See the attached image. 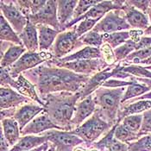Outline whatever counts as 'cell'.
<instances>
[{
	"mask_svg": "<svg viewBox=\"0 0 151 151\" xmlns=\"http://www.w3.org/2000/svg\"><path fill=\"white\" fill-rule=\"evenodd\" d=\"M137 42L132 39H129L123 45L113 49V54H114V57H115L116 63H121L122 61H124L127 58L130 54L135 52L137 50Z\"/></svg>",
	"mask_w": 151,
	"mask_h": 151,
	"instance_id": "obj_32",
	"label": "cell"
},
{
	"mask_svg": "<svg viewBox=\"0 0 151 151\" xmlns=\"http://www.w3.org/2000/svg\"><path fill=\"white\" fill-rule=\"evenodd\" d=\"M85 47L86 46L81 40L77 36L75 26H73L72 29L66 30L59 34L54 45L48 52L53 55L54 59L60 60L71 55L72 52L75 50L79 51L81 49V47Z\"/></svg>",
	"mask_w": 151,
	"mask_h": 151,
	"instance_id": "obj_5",
	"label": "cell"
},
{
	"mask_svg": "<svg viewBox=\"0 0 151 151\" xmlns=\"http://www.w3.org/2000/svg\"><path fill=\"white\" fill-rule=\"evenodd\" d=\"M81 97V91L75 93L60 92L48 94L43 99L44 111L61 130L70 131V124Z\"/></svg>",
	"mask_w": 151,
	"mask_h": 151,
	"instance_id": "obj_2",
	"label": "cell"
},
{
	"mask_svg": "<svg viewBox=\"0 0 151 151\" xmlns=\"http://www.w3.org/2000/svg\"><path fill=\"white\" fill-rule=\"evenodd\" d=\"M125 89L126 87L107 88L101 86L93 94L96 111L103 120L112 126L118 124L117 114Z\"/></svg>",
	"mask_w": 151,
	"mask_h": 151,
	"instance_id": "obj_3",
	"label": "cell"
},
{
	"mask_svg": "<svg viewBox=\"0 0 151 151\" xmlns=\"http://www.w3.org/2000/svg\"><path fill=\"white\" fill-rule=\"evenodd\" d=\"M0 81H1V87L7 86V87H12L13 89L17 90V80L12 78L8 68H1Z\"/></svg>",
	"mask_w": 151,
	"mask_h": 151,
	"instance_id": "obj_40",
	"label": "cell"
},
{
	"mask_svg": "<svg viewBox=\"0 0 151 151\" xmlns=\"http://www.w3.org/2000/svg\"><path fill=\"white\" fill-rule=\"evenodd\" d=\"M22 74L35 86L36 92L42 101L48 94L52 93H78L90 79L89 76L59 68L50 60Z\"/></svg>",
	"mask_w": 151,
	"mask_h": 151,
	"instance_id": "obj_1",
	"label": "cell"
},
{
	"mask_svg": "<svg viewBox=\"0 0 151 151\" xmlns=\"http://www.w3.org/2000/svg\"><path fill=\"white\" fill-rule=\"evenodd\" d=\"M28 21L35 26L45 25L53 28L61 33V25L59 22L57 16V1L48 0L46 5L35 15H30L28 17Z\"/></svg>",
	"mask_w": 151,
	"mask_h": 151,
	"instance_id": "obj_10",
	"label": "cell"
},
{
	"mask_svg": "<svg viewBox=\"0 0 151 151\" xmlns=\"http://www.w3.org/2000/svg\"><path fill=\"white\" fill-rule=\"evenodd\" d=\"M109 151H129V146L127 143H124L114 137L109 146Z\"/></svg>",
	"mask_w": 151,
	"mask_h": 151,
	"instance_id": "obj_44",
	"label": "cell"
},
{
	"mask_svg": "<svg viewBox=\"0 0 151 151\" xmlns=\"http://www.w3.org/2000/svg\"><path fill=\"white\" fill-rule=\"evenodd\" d=\"M129 151H151V134L128 144Z\"/></svg>",
	"mask_w": 151,
	"mask_h": 151,
	"instance_id": "obj_37",
	"label": "cell"
},
{
	"mask_svg": "<svg viewBox=\"0 0 151 151\" xmlns=\"http://www.w3.org/2000/svg\"><path fill=\"white\" fill-rule=\"evenodd\" d=\"M150 109H151L150 100H139L133 103L122 104L117 114V123L120 124L126 116L141 114Z\"/></svg>",
	"mask_w": 151,
	"mask_h": 151,
	"instance_id": "obj_19",
	"label": "cell"
},
{
	"mask_svg": "<svg viewBox=\"0 0 151 151\" xmlns=\"http://www.w3.org/2000/svg\"><path fill=\"white\" fill-rule=\"evenodd\" d=\"M124 4V1L122 0H113V1H101L95 6H93L91 10H89L85 15L81 17L76 21H73L68 23L62 29V32L68 30L75 26L77 23H80L83 20L86 19H102L108 12L116 10H122Z\"/></svg>",
	"mask_w": 151,
	"mask_h": 151,
	"instance_id": "obj_11",
	"label": "cell"
},
{
	"mask_svg": "<svg viewBox=\"0 0 151 151\" xmlns=\"http://www.w3.org/2000/svg\"><path fill=\"white\" fill-rule=\"evenodd\" d=\"M15 5L23 15L28 17L30 15H35L40 12L47 4V0H17L13 1Z\"/></svg>",
	"mask_w": 151,
	"mask_h": 151,
	"instance_id": "obj_28",
	"label": "cell"
},
{
	"mask_svg": "<svg viewBox=\"0 0 151 151\" xmlns=\"http://www.w3.org/2000/svg\"><path fill=\"white\" fill-rule=\"evenodd\" d=\"M129 81H133L134 83L126 87L125 93H124V97L122 99L121 105L124 104L125 102H127V101L132 99L137 98V97H140L142 95H144L146 93L151 92V89L150 87H148L147 86H145L143 84H141V83H138L137 81H136L132 78V76L129 79Z\"/></svg>",
	"mask_w": 151,
	"mask_h": 151,
	"instance_id": "obj_30",
	"label": "cell"
},
{
	"mask_svg": "<svg viewBox=\"0 0 151 151\" xmlns=\"http://www.w3.org/2000/svg\"><path fill=\"white\" fill-rule=\"evenodd\" d=\"M114 137L116 140H118L124 143H127V144L141 138L139 134L131 132L128 129L125 128L121 123L116 124Z\"/></svg>",
	"mask_w": 151,
	"mask_h": 151,
	"instance_id": "obj_33",
	"label": "cell"
},
{
	"mask_svg": "<svg viewBox=\"0 0 151 151\" xmlns=\"http://www.w3.org/2000/svg\"><path fill=\"white\" fill-rule=\"evenodd\" d=\"M0 9L2 12L1 14L10 23L15 32L18 35H21L28 23V18L19 11L13 1L1 0Z\"/></svg>",
	"mask_w": 151,
	"mask_h": 151,
	"instance_id": "obj_12",
	"label": "cell"
},
{
	"mask_svg": "<svg viewBox=\"0 0 151 151\" xmlns=\"http://www.w3.org/2000/svg\"><path fill=\"white\" fill-rule=\"evenodd\" d=\"M47 151H55V147L50 143V147H49V149H48V150Z\"/></svg>",
	"mask_w": 151,
	"mask_h": 151,
	"instance_id": "obj_53",
	"label": "cell"
},
{
	"mask_svg": "<svg viewBox=\"0 0 151 151\" xmlns=\"http://www.w3.org/2000/svg\"><path fill=\"white\" fill-rule=\"evenodd\" d=\"M19 37L23 47L28 52H40L39 51V39L37 27L28 21V23Z\"/></svg>",
	"mask_w": 151,
	"mask_h": 151,
	"instance_id": "obj_21",
	"label": "cell"
},
{
	"mask_svg": "<svg viewBox=\"0 0 151 151\" xmlns=\"http://www.w3.org/2000/svg\"><path fill=\"white\" fill-rule=\"evenodd\" d=\"M30 99L15 91L12 87L2 86L0 88V108L1 110L18 108L25 104L33 103Z\"/></svg>",
	"mask_w": 151,
	"mask_h": 151,
	"instance_id": "obj_16",
	"label": "cell"
},
{
	"mask_svg": "<svg viewBox=\"0 0 151 151\" xmlns=\"http://www.w3.org/2000/svg\"><path fill=\"white\" fill-rule=\"evenodd\" d=\"M95 111H96V104L94 102L93 94L82 100H79L76 105V111L74 116L70 124V128H71L70 131L80 127L86 120H87L93 115Z\"/></svg>",
	"mask_w": 151,
	"mask_h": 151,
	"instance_id": "obj_15",
	"label": "cell"
},
{
	"mask_svg": "<svg viewBox=\"0 0 151 151\" xmlns=\"http://www.w3.org/2000/svg\"><path fill=\"white\" fill-rule=\"evenodd\" d=\"M51 129H60L58 126H56L50 117L43 111L42 113H40L38 116H36L23 129L21 130V137L24 136H29V135H41L43 132H46Z\"/></svg>",
	"mask_w": 151,
	"mask_h": 151,
	"instance_id": "obj_14",
	"label": "cell"
},
{
	"mask_svg": "<svg viewBox=\"0 0 151 151\" xmlns=\"http://www.w3.org/2000/svg\"><path fill=\"white\" fill-rule=\"evenodd\" d=\"M129 4L139 10L147 15V12L151 6V0H129L127 1Z\"/></svg>",
	"mask_w": 151,
	"mask_h": 151,
	"instance_id": "obj_43",
	"label": "cell"
},
{
	"mask_svg": "<svg viewBox=\"0 0 151 151\" xmlns=\"http://www.w3.org/2000/svg\"><path fill=\"white\" fill-rule=\"evenodd\" d=\"M36 27L39 39V51L48 52L60 32L45 25H38Z\"/></svg>",
	"mask_w": 151,
	"mask_h": 151,
	"instance_id": "obj_20",
	"label": "cell"
},
{
	"mask_svg": "<svg viewBox=\"0 0 151 151\" xmlns=\"http://www.w3.org/2000/svg\"><path fill=\"white\" fill-rule=\"evenodd\" d=\"M116 64L111 65L109 68H107L102 72H99L98 73H96L95 75H93L92 77H90L89 81L87 83L82 87L81 90V99L82 100L86 98H87L88 96L93 94V93L98 90L99 87H101L105 81H107L110 79H114L115 75H116Z\"/></svg>",
	"mask_w": 151,
	"mask_h": 151,
	"instance_id": "obj_13",
	"label": "cell"
},
{
	"mask_svg": "<svg viewBox=\"0 0 151 151\" xmlns=\"http://www.w3.org/2000/svg\"><path fill=\"white\" fill-rule=\"evenodd\" d=\"M78 2L79 1L77 0L57 1V16H58L59 22L61 25V32L63 28L73 20L74 11L78 4Z\"/></svg>",
	"mask_w": 151,
	"mask_h": 151,
	"instance_id": "obj_24",
	"label": "cell"
},
{
	"mask_svg": "<svg viewBox=\"0 0 151 151\" xmlns=\"http://www.w3.org/2000/svg\"><path fill=\"white\" fill-rule=\"evenodd\" d=\"M43 111L44 107L42 105H35L34 103L25 104L17 109L13 118L18 123L20 130H22L35 116H38Z\"/></svg>",
	"mask_w": 151,
	"mask_h": 151,
	"instance_id": "obj_18",
	"label": "cell"
},
{
	"mask_svg": "<svg viewBox=\"0 0 151 151\" xmlns=\"http://www.w3.org/2000/svg\"><path fill=\"white\" fill-rule=\"evenodd\" d=\"M139 100H150L151 101V92L146 93V94H144V95H142V96H140V97H137V98L132 99L129 100V101L125 102V103H133V102L139 101Z\"/></svg>",
	"mask_w": 151,
	"mask_h": 151,
	"instance_id": "obj_47",
	"label": "cell"
},
{
	"mask_svg": "<svg viewBox=\"0 0 151 151\" xmlns=\"http://www.w3.org/2000/svg\"><path fill=\"white\" fill-rule=\"evenodd\" d=\"M146 68H147L148 70H150V71L151 72V66H148V67H146Z\"/></svg>",
	"mask_w": 151,
	"mask_h": 151,
	"instance_id": "obj_54",
	"label": "cell"
},
{
	"mask_svg": "<svg viewBox=\"0 0 151 151\" xmlns=\"http://www.w3.org/2000/svg\"><path fill=\"white\" fill-rule=\"evenodd\" d=\"M122 11L124 12L125 19L131 29L144 31L150 26L151 23L148 16L129 4L127 1H124Z\"/></svg>",
	"mask_w": 151,
	"mask_h": 151,
	"instance_id": "obj_17",
	"label": "cell"
},
{
	"mask_svg": "<svg viewBox=\"0 0 151 151\" xmlns=\"http://www.w3.org/2000/svg\"><path fill=\"white\" fill-rule=\"evenodd\" d=\"M138 65H144V67H148V66H151V56L150 58H148L147 60H142L141 62H139Z\"/></svg>",
	"mask_w": 151,
	"mask_h": 151,
	"instance_id": "obj_50",
	"label": "cell"
},
{
	"mask_svg": "<svg viewBox=\"0 0 151 151\" xmlns=\"http://www.w3.org/2000/svg\"><path fill=\"white\" fill-rule=\"evenodd\" d=\"M134 83L133 81H123L117 79H110L104 83L102 86L103 87L107 88H121V87H127L129 86Z\"/></svg>",
	"mask_w": 151,
	"mask_h": 151,
	"instance_id": "obj_42",
	"label": "cell"
},
{
	"mask_svg": "<svg viewBox=\"0 0 151 151\" xmlns=\"http://www.w3.org/2000/svg\"><path fill=\"white\" fill-rule=\"evenodd\" d=\"M54 59L50 52H26L11 68H9L10 74L13 79L17 80L20 74L33 69L43 64L44 62Z\"/></svg>",
	"mask_w": 151,
	"mask_h": 151,
	"instance_id": "obj_6",
	"label": "cell"
},
{
	"mask_svg": "<svg viewBox=\"0 0 151 151\" xmlns=\"http://www.w3.org/2000/svg\"><path fill=\"white\" fill-rule=\"evenodd\" d=\"M13 43L9 42H1V57L4 55V53L9 49V47L12 46Z\"/></svg>",
	"mask_w": 151,
	"mask_h": 151,
	"instance_id": "obj_48",
	"label": "cell"
},
{
	"mask_svg": "<svg viewBox=\"0 0 151 151\" xmlns=\"http://www.w3.org/2000/svg\"><path fill=\"white\" fill-rule=\"evenodd\" d=\"M0 40L1 42H12L15 45H23L19 35L15 32L2 14L0 17Z\"/></svg>",
	"mask_w": 151,
	"mask_h": 151,
	"instance_id": "obj_29",
	"label": "cell"
},
{
	"mask_svg": "<svg viewBox=\"0 0 151 151\" xmlns=\"http://www.w3.org/2000/svg\"><path fill=\"white\" fill-rule=\"evenodd\" d=\"M1 129L5 139L7 140L12 148L22 137L19 124L13 117L1 119Z\"/></svg>",
	"mask_w": 151,
	"mask_h": 151,
	"instance_id": "obj_23",
	"label": "cell"
},
{
	"mask_svg": "<svg viewBox=\"0 0 151 151\" xmlns=\"http://www.w3.org/2000/svg\"><path fill=\"white\" fill-rule=\"evenodd\" d=\"M101 1L99 0H94V1H84L81 0L78 2V4L75 8L74 14H73V18L71 22L73 21H76L77 19H79L83 15H85L89 10H91L93 6H95L96 4H98L99 3H100Z\"/></svg>",
	"mask_w": 151,
	"mask_h": 151,
	"instance_id": "obj_38",
	"label": "cell"
},
{
	"mask_svg": "<svg viewBox=\"0 0 151 151\" xmlns=\"http://www.w3.org/2000/svg\"><path fill=\"white\" fill-rule=\"evenodd\" d=\"M122 70L131 76L137 78H147L151 79V72L146 68L144 66L141 65H129V66H122Z\"/></svg>",
	"mask_w": 151,
	"mask_h": 151,
	"instance_id": "obj_36",
	"label": "cell"
},
{
	"mask_svg": "<svg viewBox=\"0 0 151 151\" xmlns=\"http://www.w3.org/2000/svg\"><path fill=\"white\" fill-rule=\"evenodd\" d=\"M0 140H1V147H0V151H9L12 147L11 145L9 144V142H7V140L5 139L4 136V133H3V130L1 129V133H0Z\"/></svg>",
	"mask_w": 151,
	"mask_h": 151,
	"instance_id": "obj_45",
	"label": "cell"
},
{
	"mask_svg": "<svg viewBox=\"0 0 151 151\" xmlns=\"http://www.w3.org/2000/svg\"><path fill=\"white\" fill-rule=\"evenodd\" d=\"M93 59H104L103 54L100 48L86 46L81 50L74 52L69 55L62 59H54L59 63H65L74 60H93Z\"/></svg>",
	"mask_w": 151,
	"mask_h": 151,
	"instance_id": "obj_22",
	"label": "cell"
},
{
	"mask_svg": "<svg viewBox=\"0 0 151 151\" xmlns=\"http://www.w3.org/2000/svg\"><path fill=\"white\" fill-rule=\"evenodd\" d=\"M142 119H143L142 114L131 115L124 117L121 122V124L131 132L138 134L142 124Z\"/></svg>",
	"mask_w": 151,
	"mask_h": 151,
	"instance_id": "obj_35",
	"label": "cell"
},
{
	"mask_svg": "<svg viewBox=\"0 0 151 151\" xmlns=\"http://www.w3.org/2000/svg\"><path fill=\"white\" fill-rule=\"evenodd\" d=\"M17 91L18 93H21L22 95L29 98V99H30L32 101L36 102L37 105H42V106L44 107L45 104L42 100L40 96L38 95L35 86L29 81H28L23 74H20L19 77L17 79Z\"/></svg>",
	"mask_w": 151,
	"mask_h": 151,
	"instance_id": "obj_25",
	"label": "cell"
},
{
	"mask_svg": "<svg viewBox=\"0 0 151 151\" xmlns=\"http://www.w3.org/2000/svg\"><path fill=\"white\" fill-rule=\"evenodd\" d=\"M17 108H14V109H6V110H1V119L4 118H10L13 117L16 111Z\"/></svg>",
	"mask_w": 151,
	"mask_h": 151,
	"instance_id": "obj_46",
	"label": "cell"
},
{
	"mask_svg": "<svg viewBox=\"0 0 151 151\" xmlns=\"http://www.w3.org/2000/svg\"><path fill=\"white\" fill-rule=\"evenodd\" d=\"M131 28L127 23L124 12L116 10L108 12L105 17L95 25L93 31L100 34H111L121 31H129Z\"/></svg>",
	"mask_w": 151,
	"mask_h": 151,
	"instance_id": "obj_8",
	"label": "cell"
},
{
	"mask_svg": "<svg viewBox=\"0 0 151 151\" xmlns=\"http://www.w3.org/2000/svg\"><path fill=\"white\" fill-rule=\"evenodd\" d=\"M142 116H143L142 124L140 129V132L138 133L140 137L151 134V109L144 111L142 113Z\"/></svg>",
	"mask_w": 151,
	"mask_h": 151,
	"instance_id": "obj_41",
	"label": "cell"
},
{
	"mask_svg": "<svg viewBox=\"0 0 151 151\" xmlns=\"http://www.w3.org/2000/svg\"><path fill=\"white\" fill-rule=\"evenodd\" d=\"M44 136L55 149V151H73L80 145L84 144V141L70 131L51 129L41 134Z\"/></svg>",
	"mask_w": 151,
	"mask_h": 151,
	"instance_id": "obj_9",
	"label": "cell"
},
{
	"mask_svg": "<svg viewBox=\"0 0 151 151\" xmlns=\"http://www.w3.org/2000/svg\"><path fill=\"white\" fill-rule=\"evenodd\" d=\"M143 35L144 36H151V24L146 30L143 31Z\"/></svg>",
	"mask_w": 151,
	"mask_h": 151,
	"instance_id": "obj_51",
	"label": "cell"
},
{
	"mask_svg": "<svg viewBox=\"0 0 151 151\" xmlns=\"http://www.w3.org/2000/svg\"><path fill=\"white\" fill-rule=\"evenodd\" d=\"M104 35V43L108 44L112 49H115L119 46L125 43L128 40L131 39L132 33L131 30L121 31L111 34H103Z\"/></svg>",
	"mask_w": 151,
	"mask_h": 151,
	"instance_id": "obj_31",
	"label": "cell"
},
{
	"mask_svg": "<svg viewBox=\"0 0 151 151\" xmlns=\"http://www.w3.org/2000/svg\"><path fill=\"white\" fill-rule=\"evenodd\" d=\"M50 61L59 68H66L75 73L86 75L89 77H92L96 73L104 71L111 66L104 59L81 60H74V61L65 62V63H59L53 59Z\"/></svg>",
	"mask_w": 151,
	"mask_h": 151,
	"instance_id": "obj_7",
	"label": "cell"
},
{
	"mask_svg": "<svg viewBox=\"0 0 151 151\" xmlns=\"http://www.w3.org/2000/svg\"><path fill=\"white\" fill-rule=\"evenodd\" d=\"M113 126L105 120H103L99 112L95 111L92 116L86 120L81 125L75 129L70 131L73 134L80 137L85 142L86 146L89 148L97 142L100 137L105 136Z\"/></svg>",
	"mask_w": 151,
	"mask_h": 151,
	"instance_id": "obj_4",
	"label": "cell"
},
{
	"mask_svg": "<svg viewBox=\"0 0 151 151\" xmlns=\"http://www.w3.org/2000/svg\"><path fill=\"white\" fill-rule=\"evenodd\" d=\"M26 52L27 49L23 45L12 44L9 47V49L4 53V55L1 57V62H0L1 68H11Z\"/></svg>",
	"mask_w": 151,
	"mask_h": 151,
	"instance_id": "obj_27",
	"label": "cell"
},
{
	"mask_svg": "<svg viewBox=\"0 0 151 151\" xmlns=\"http://www.w3.org/2000/svg\"><path fill=\"white\" fill-rule=\"evenodd\" d=\"M47 142V140L44 136H24L9 151H29L44 144Z\"/></svg>",
	"mask_w": 151,
	"mask_h": 151,
	"instance_id": "obj_26",
	"label": "cell"
},
{
	"mask_svg": "<svg viewBox=\"0 0 151 151\" xmlns=\"http://www.w3.org/2000/svg\"><path fill=\"white\" fill-rule=\"evenodd\" d=\"M147 16H148V17H149V19H150V22L151 23V6L150 8L149 9V11L147 12Z\"/></svg>",
	"mask_w": 151,
	"mask_h": 151,
	"instance_id": "obj_52",
	"label": "cell"
},
{
	"mask_svg": "<svg viewBox=\"0 0 151 151\" xmlns=\"http://www.w3.org/2000/svg\"><path fill=\"white\" fill-rule=\"evenodd\" d=\"M101 19H86L83 20L78 25H75V29H76V34L79 38L86 35V33L90 32L93 30L95 25L99 23Z\"/></svg>",
	"mask_w": 151,
	"mask_h": 151,
	"instance_id": "obj_39",
	"label": "cell"
},
{
	"mask_svg": "<svg viewBox=\"0 0 151 151\" xmlns=\"http://www.w3.org/2000/svg\"><path fill=\"white\" fill-rule=\"evenodd\" d=\"M85 46L93 47L100 48L104 44V35L103 34L91 30L80 38Z\"/></svg>",
	"mask_w": 151,
	"mask_h": 151,
	"instance_id": "obj_34",
	"label": "cell"
},
{
	"mask_svg": "<svg viewBox=\"0 0 151 151\" xmlns=\"http://www.w3.org/2000/svg\"><path fill=\"white\" fill-rule=\"evenodd\" d=\"M49 147H50V142H47L44 144H42V145H41V146H39V147H37L35 149H33V150H31L29 151H47L48 149H49Z\"/></svg>",
	"mask_w": 151,
	"mask_h": 151,
	"instance_id": "obj_49",
	"label": "cell"
}]
</instances>
